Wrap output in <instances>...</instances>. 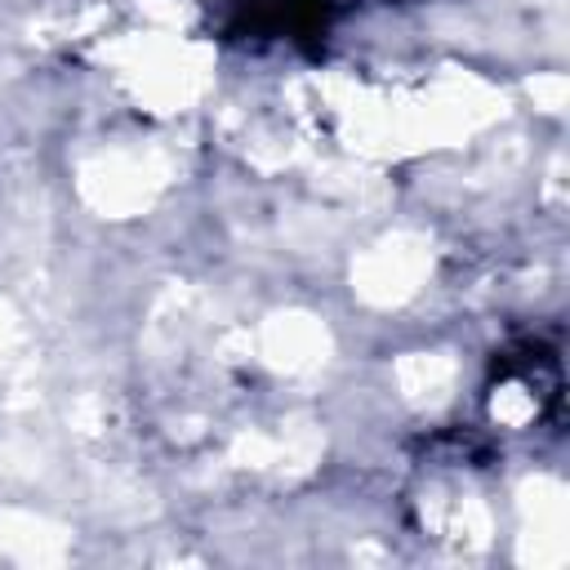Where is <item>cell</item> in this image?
Here are the masks:
<instances>
[{"label":"cell","instance_id":"6da1fadb","mask_svg":"<svg viewBox=\"0 0 570 570\" xmlns=\"http://www.w3.org/2000/svg\"><path fill=\"white\" fill-rule=\"evenodd\" d=\"M552 396H557V365L543 347H534V352H525L521 370H503V379L494 383V419L521 428V423L539 419Z\"/></svg>","mask_w":570,"mask_h":570}]
</instances>
